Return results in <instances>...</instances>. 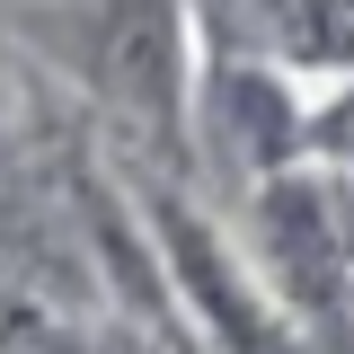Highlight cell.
Here are the masks:
<instances>
[{"instance_id":"6da1fadb","label":"cell","mask_w":354,"mask_h":354,"mask_svg":"<svg viewBox=\"0 0 354 354\" xmlns=\"http://www.w3.org/2000/svg\"><path fill=\"white\" fill-rule=\"evenodd\" d=\"M80 62L97 88H115L142 115H169L177 106V9L169 0H115L97 9L80 36Z\"/></svg>"},{"instance_id":"7a4b0ae2","label":"cell","mask_w":354,"mask_h":354,"mask_svg":"<svg viewBox=\"0 0 354 354\" xmlns=\"http://www.w3.org/2000/svg\"><path fill=\"white\" fill-rule=\"evenodd\" d=\"M169 248H177V266L195 274L204 310L221 319V337H230L239 354H283L274 337H266V319H257L248 301H239V292H230V274H221V257H213V239H204V221H195V213H169Z\"/></svg>"},{"instance_id":"3957f363","label":"cell","mask_w":354,"mask_h":354,"mask_svg":"<svg viewBox=\"0 0 354 354\" xmlns=\"http://www.w3.org/2000/svg\"><path fill=\"white\" fill-rule=\"evenodd\" d=\"M283 36L319 62H354V0H283Z\"/></svg>"}]
</instances>
